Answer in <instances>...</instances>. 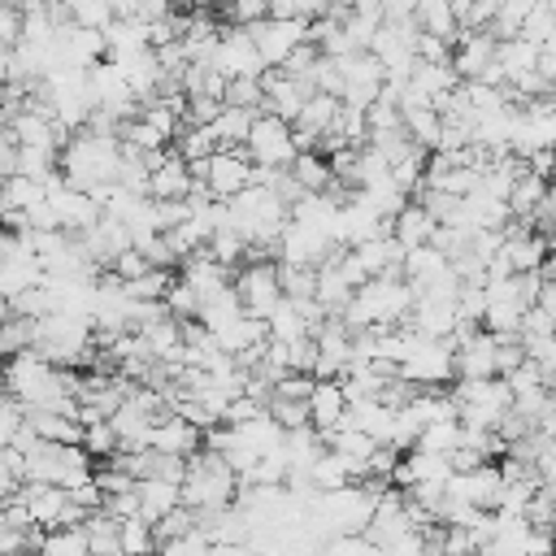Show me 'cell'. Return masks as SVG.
I'll return each instance as SVG.
<instances>
[{"instance_id": "1", "label": "cell", "mask_w": 556, "mask_h": 556, "mask_svg": "<svg viewBox=\"0 0 556 556\" xmlns=\"http://www.w3.org/2000/svg\"><path fill=\"white\" fill-rule=\"evenodd\" d=\"M239 495V469L217 452L200 447L187 456V478H182V500L191 508H226Z\"/></svg>"}, {"instance_id": "2", "label": "cell", "mask_w": 556, "mask_h": 556, "mask_svg": "<svg viewBox=\"0 0 556 556\" xmlns=\"http://www.w3.org/2000/svg\"><path fill=\"white\" fill-rule=\"evenodd\" d=\"M248 152H252L256 165L287 169L300 156V148H295V122H287L278 113H256V126L248 135Z\"/></svg>"}, {"instance_id": "3", "label": "cell", "mask_w": 556, "mask_h": 556, "mask_svg": "<svg viewBox=\"0 0 556 556\" xmlns=\"http://www.w3.org/2000/svg\"><path fill=\"white\" fill-rule=\"evenodd\" d=\"M235 287H239V295H243V304H248V313H256V317H269L278 304H282V269H278V261H243L239 269H235Z\"/></svg>"}, {"instance_id": "4", "label": "cell", "mask_w": 556, "mask_h": 556, "mask_svg": "<svg viewBox=\"0 0 556 556\" xmlns=\"http://www.w3.org/2000/svg\"><path fill=\"white\" fill-rule=\"evenodd\" d=\"M213 65H217L226 78H239V74H265L269 61L261 56V48H256V39H252L248 26L226 22V26H222V39H217V52H213Z\"/></svg>"}, {"instance_id": "5", "label": "cell", "mask_w": 556, "mask_h": 556, "mask_svg": "<svg viewBox=\"0 0 556 556\" xmlns=\"http://www.w3.org/2000/svg\"><path fill=\"white\" fill-rule=\"evenodd\" d=\"M248 30H252L261 56H265L269 65H282V61L291 56V48L308 39V17H278V13H269V17L252 22Z\"/></svg>"}, {"instance_id": "6", "label": "cell", "mask_w": 556, "mask_h": 556, "mask_svg": "<svg viewBox=\"0 0 556 556\" xmlns=\"http://www.w3.org/2000/svg\"><path fill=\"white\" fill-rule=\"evenodd\" d=\"M252 152H248V143H239V148H217L213 156H208V187H213V195L217 200H230V195H239L248 182H252Z\"/></svg>"}, {"instance_id": "7", "label": "cell", "mask_w": 556, "mask_h": 556, "mask_svg": "<svg viewBox=\"0 0 556 556\" xmlns=\"http://www.w3.org/2000/svg\"><path fill=\"white\" fill-rule=\"evenodd\" d=\"M495 56H500V39L486 26H478V30H460L456 52H452V65L460 70V78H482Z\"/></svg>"}, {"instance_id": "8", "label": "cell", "mask_w": 556, "mask_h": 556, "mask_svg": "<svg viewBox=\"0 0 556 556\" xmlns=\"http://www.w3.org/2000/svg\"><path fill=\"white\" fill-rule=\"evenodd\" d=\"M308 408H313V426L317 430H339L352 413V400L343 391V378H317L313 395H308Z\"/></svg>"}, {"instance_id": "9", "label": "cell", "mask_w": 556, "mask_h": 556, "mask_svg": "<svg viewBox=\"0 0 556 556\" xmlns=\"http://www.w3.org/2000/svg\"><path fill=\"white\" fill-rule=\"evenodd\" d=\"M495 330H478L473 339H465L456 348V378H495L500 374V361H495Z\"/></svg>"}, {"instance_id": "10", "label": "cell", "mask_w": 556, "mask_h": 556, "mask_svg": "<svg viewBox=\"0 0 556 556\" xmlns=\"http://www.w3.org/2000/svg\"><path fill=\"white\" fill-rule=\"evenodd\" d=\"M152 447H161V452H178V456H191V452H200L204 447V426H195V421H187L182 413H165L156 426H152Z\"/></svg>"}, {"instance_id": "11", "label": "cell", "mask_w": 556, "mask_h": 556, "mask_svg": "<svg viewBox=\"0 0 556 556\" xmlns=\"http://www.w3.org/2000/svg\"><path fill=\"white\" fill-rule=\"evenodd\" d=\"M195 191V174L187 165V156L174 148L165 165L152 169V200H187Z\"/></svg>"}, {"instance_id": "12", "label": "cell", "mask_w": 556, "mask_h": 556, "mask_svg": "<svg viewBox=\"0 0 556 556\" xmlns=\"http://www.w3.org/2000/svg\"><path fill=\"white\" fill-rule=\"evenodd\" d=\"M434 226H439V217L413 195L395 217H391V235L404 243V248H417V243H430V235H434Z\"/></svg>"}, {"instance_id": "13", "label": "cell", "mask_w": 556, "mask_h": 556, "mask_svg": "<svg viewBox=\"0 0 556 556\" xmlns=\"http://www.w3.org/2000/svg\"><path fill=\"white\" fill-rule=\"evenodd\" d=\"M243 313H248V304H243L239 287L230 282V287H222V291L204 295V300H200V313H195V317H200V321H204V326H208L213 334H222V330H226L230 321H239Z\"/></svg>"}, {"instance_id": "14", "label": "cell", "mask_w": 556, "mask_h": 556, "mask_svg": "<svg viewBox=\"0 0 556 556\" xmlns=\"http://www.w3.org/2000/svg\"><path fill=\"white\" fill-rule=\"evenodd\" d=\"M447 269H452V256L443 248H434V243H417V248L404 252V278L413 287H426V282L443 278Z\"/></svg>"}, {"instance_id": "15", "label": "cell", "mask_w": 556, "mask_h": 556, "mask_svg": "<svg viewBox=\"0 0 556 556\" xmlns=\"http://www.w3.org/2000/svg\"><path fill=\"white\" fill-rule=\"evenodd\" d=\"M43 278H48V269H43V261L35 252L4 256V265H0V291H4V300H13L17 291H26V287H35Z\"/></svg>"}, {"instance_id": "16", "label": "cell", "mask_w": 556, "mask_h": 556, "mask_svg": "<svg viewBox=\"0 0 556 556\" xmlns=\"http://www.w3.org/2000/svg\"><path fill=\"white\" fill-rule=\"evenodd\" d=\"M139 500H143V517L156 521V517H165L169 508L182 504V482H169V478H139Z\"/></svg>"}, {"instance_id": "17", "label": "cell", "mask_w": 556, "mask_h": 556, "mask_svg": "<svg viewBox=\"0 0 556 556\" xmlns=\"http://www.w3.org/2000/svg\"><path fill=\"white\" fill-rule=\"evenodd\" d=\"M539 48H543V43H534V39H526V35L500 39V65H504L508 83L521 78V74H530V70H539Z\"/></svg>"}, {"instance_id": "18", "label": "cell", "mask_w": 556, "mask_h": 556, "mask_svg": "<svg viewBox=\"0 0 556 556\" xmlns=\"http://www.w3.org/2000/svg\"><path fill=\"white\" fill-rule=\"evenodd\" d=\"M339 104H343V96H334V91H313V96L304 100L295 126H304V130H313V135H326V130L334 126V117H339Z\"/></svg>"}, {"instance_id": "19", "label": "cell", "mask_w": 556, "mask_h": 556, "mask_svg": "<svg viewBox=\"0 0 556 556\" xmlns=\"http://www.w3.org/2000/svg\"><path fill=\"white\" fill-rule=\"evenodd\" d=\"M252 126H256V109H243V104H226V109L217 113V122H213L222 148H239V143H248Z\"/></svg>"}, {"instance_id": "20", "label": "cell", "mask_w": 556, "mask_h": 556, "mask_svg": "<svg viewBox=\"0 0 556 556\" xmlns=\"http://www.w3.org/2000/svg\"><path fill=\"white\" fill-rule=\"evenodd\" d=\"M404 126L426 148H439L443 143V113L434 104H404Z\"/></svg>"}, {"instance_id": "21", "label": "cell", "mask_w": 556, "mask_h": 556, "mask_svg": "<svg viewBox=\"0 0 556 556\" xmlns=\"http://www.w3.org/2000/svg\"><path fill=\"white\" fill-rule=\"evenodd\" d=\"M291 174L300 178V187L304 191H326L330 182H334V165H330V156L326 152H300L295 161H291Z\"/></svg>"}, {"instance_id": "22", "label": "cell", "mask_w": 556, "mask_h": 556, "mask_svg": "<svg viewBox=\"0 0 556 556\" xmlns=\"http://www.w3.org/2000/svg\"><path fill=\"white\" fill-rule=\"evenodd\" d=\"M417 22H421V30H430V35H443V39H460V17H456V9H452V0H421L417 4Z\"/></svg>"}, {"instance_id": "23", "label": "cell", "mask_w": 556, "mask_h": 556, "mask_svg": "<svg viewBox=\"0 0 556 556\" xmlns=\"http://www.w3.org/2000/svg\"><path fill=\"white\" fill-rule=\"evenodd\" d=\"M43 556H91L87 526H52L43 539Z\"/></svg>"}, {"instance_id": "24", "label": "cell", "mask_w": 556, "mask_h": 556, "mask_svg": "<svg viewBox=\"0 0 556 556\" xmlns=\"http://www.w3.org/2000/svg\"><path fill=\"white\" fill-rule=\"evenodd\" d=\"M39 200H48V182H39V178H30V174H13V178H4V200H0L4 213H13V208H30V204H39Z\"/></svg>"}, {"instance_id": "25", "label": "cell", "mask_w": 556, "mask_h": 556, "mask_svg": "<svg viewBox=\"0 0 556 556\" xmlns=\"http://www.w3.org/2000/svg\"><path fill=\"white\" fill-rule=\"evenodd\" d=\"M547 187H552V182H547V178H539L534 169H530V174H521V178L513 182V195H508L513 217H526V222H530V217H534V208H539V200L547 195Z\"/></svg>"}, {"instance_id": "26", "label": "cell", "mask_w": 556, "mask_h": 556, "mask_svg": "<svg viewBox=\"0 0 556 556\" xmlns=\"http://www.w3.org/2000/svg\"><path fill=\"white\" fill-rule=\"evenodd\" d=\"M460 417H434V421H426V430H421V439L413 443V447H430V452H456L460 447Z\"/></svg>"}, {"instance_id": "27", "label": "cell", "mask_w": 556, "mask_h": 556, "mask_svg": "<svg viewBox=\"0 0 556 556\" xmlns=\"http://www.w3.org/2000/svg\"><path fill=\"white\" fill-rule=\"evenodd\" d=\"M130 552H161V543H156V526H152L143 513L122 517V556H130Z\"/></svg>"}, {"instance_id": "28", "label": "cell", "mask_w": 556, "mask_h": 556, "mask_svg": "<svg viewBox=\"0 0 556 556\" xmlns=\"http://www.w3.org/2000/svg\"><path fill=\"white\" fill-rule=\"evenodd\" d=\"M534 4H539V0H504V4L495 9V17L486 22V30H491L495 39H513V35H521L526 13H530Z\"/></svg>"}, {"instance_id": "29", "label": "cell", "mask_w": 556, "mask_h": 556, "mask_svg": "<svg viewBox=\"0 0 556 556\" xmlns=\"http://www.w3.org/2000/svg\"><path fill=\"white\" fill-rule=\"evenodd\" d=\"M282 269V291L291 300H317V265H291V261H278Z\"/></svg>"}, {"instance_id": "30", "label": "cell", "mask_w": 556, "mask_h": 556, "mask_svg": "<svg viewBox=\"0 0 556 556\" xmlns=\"http://www.w3.org/2000/svg\"><path fill=\"white\" fill-rule=\"evenodd\" d=\"M83 447L96 456V460H109L117 447H122V434H117V426L109 421V417H100V421H87V434H83Z\"/></svg>"}, {"instance_id": "31", "label": "cell", "mask_w": 556, "mask_h": 556, "mask_svg": "<svg viewBox=\"0 0 556 556\" xmlns=\"http://www.w3.org/2000/svg\"><path fill=\"white\" fill-rule=\"evenodd\" d=\"M226 104H243V109H265V83L261 74H239L226 83Z\"/></svg>"}, {"instance_id": "32", "label": "cell", "mask_w": 556, "mask_h": 556, "mask_svg": "<svg viewBox=\"0 0 556 556\" xmlns=\"http://www.w3.org/2000/svg\"><path fill=\"white\" fill-rule=\"evenodd\" d=\"M269 413L287 426V430H295V426H308L313 421V408H308V400H295V395H278L274 391V400H269Z\"/></svg>"}, {"instance_id": "33", "label": "cell", "mask_w": 556, "mask_h": 556, "mask_svg": "<svg viewBox=\"0 0 556 556\" xmlns=\"http://www.w3.org/2000/svg\"><path fill=\"white\" fill-rule=\"evenodd\" d=\"M521 35H526V39H534V43H547V39L556 35V9H552L547 0H539V4L526 13V26H521Z\"/></svg>"}, {"instance_id": "34", "label": "cell", "mask_w": 556, "mask_h": 556, "mask_svg": "<svg viewBox=\"0 0 556 556\" xmlns=\"http://www.w3.org/2000/svg\"><path fill=\"white\" fill-rule=\"evenodd\" d=\"M200 300H204V295H200L182 274L174 278V287H169V295H165V304H169L174 317H195V313H200Z\"/></svg>"}, {"instance_id": "35", "label": "cell", "mask_w": 556, "mask_h": 556, "mask_svg": "<svg viewBox=\"0 0 556 556\" xmlns=\"http://www.w3.org/2000/svg\"><path fill=\"white\" fill-rule=\"evenodd\" d=\"M317 61H321V48H317L313 39H304V43H295V48H291V56L282 61V70H287L291 78H313Z\"/></svg>"}, {"instance_id": "36", "label": "cell", "mask_w": 556, "mask_h": 556, "mask_svg": "<svg viewBox=\"0 0 556 556\" xmlns=\"http://www.w3.org/2000/svg\"><path fill=\"white\" fill-rule=\"evenodd\" d=\"M26 430V400L4 391V408H0V443H13Z\"/></svg>"}, {"instance_id": "37", "label": "cell", "mask_w": 556, "mask_h": 556, "mask_svg": "<svg viewBox=\"0 0 556 556\" xmlns=\"http://www.w3.org/2000/svg\"><path fill=\"white\" fill-rule=\"evenodd\" d=\"M22 30H26L22 4H0V39H4V48H17L22 43Z\"/></svg>"}, {"instance_id": "38", "label": "cell", "mask_w": 556, "mask_h": 556, "mask_svg": "<svg viewBox=\"0 0 556 556\" xmlns=\"http://www.w3.org/2000/svg\"><path fill=\"white\" fill-rule=\"evenodd\" d=\"M452 52H456V43H452V39L430 35V30H421V35H417V61H452Z\"/></svg>"}, {"instance_id": "39", "label": "cell", "mask_w": 556, "mask_h": 556, "mask_svg": "<svg viewBox=\"0 0 556 556\" xmlns=\"http://www.w3.org/2000/svg\"><path fill=\"white\" fill-rule=\"evenodd\" d=\"M191 213H195V208H191V200H156V226H161V230L182 226Z\"/></svg>"}, {"instance_id": "40", "label": "cell", "mask_w": 556, "mask_h": 556, "mask_svg": "<svg viewBox=\"0 0 556 556\" xmlns=\"http://www.w3.org/2000/svg\"><path fill=\"white\" fill-rule=\"evenodd\" d=\"M113 269H117V274H122L126 282H130V278H139V274H148V269H152V261L143 256V248H139V243H130V248H126V252H122V256L113 261Z\"/></svg>"}, {"instance_id": "41", "label": "cell", "mask_w": 556, "mask_h": 556, "mask_svg": "<svg viewBox=\"0 0 556 556\" xmlns=\"http://www.w3.org/2000/svg\"><path fill=\"white\" fill-rule=\"evenodd\" d=\"M104 508H109V513H117V517H135V513H143V500H139V486H130V491H113V495H104Z\"/></svg>"}, {"instance_id": "42", "label": "cell", "mask_w": 556, "mask_h": 556, "mask_svg": "<svg viewBox=\"0 0 556 556\" xmlns=\"http://www.w3.org/2000/svg\"><path fill=\"white\" fill-rule=\"evenodd\" d=\"M222 109H226L222 96H191V113H187V122H217Z\"/></svg>"}, {"instance_id": "43", "label": "cell", "mask_w": 556, "mask_h": 556, "mask_svg": "<svg viewBox=\"0 0 556 556\" xmlns=\"http://www.w3.org/2000/svg\"><path fill=\"white\" fill-rule=\"evenodd\" d=\"M447 456H452V473H469V469H478V465L486 460L478 447H465V443H460L456 452H447Z\"/></svg>"}, {"instance_id": "44", "label": "cell", "mask_w": 556, "mask_h": 556, "mask_svg": "<svg viewBox=\"0 0 556 556\" xmlns=\"http://www.w3.org/2000/svg\"><path fill=\"white\" fill-rule=\"evenodd\" d=\"M539 70H543V74L556 83V35H552V39L539 48Z\"/></svg>"}, {"instance_id": "45", "label": "cell", "mask_w": 556, "mask_h": 556, "mask_svg": "<svg viewBox=\"0 0 556 556\" xmlns=\"http://www.w3.org/2000/svg\"><path fill=\"white\" fill-rule=\"evenodd\" d=\"M421 0H387V17H413Z\"/></svg>"}, {"instance_id": "46", "label": "cell", "mask_w": 556, "mask_h": 556, "mask_svg": "<svg viewBox=\"0 0 556 556\" xmlns=\"http://www.w3.org/2000/svg\"><path fill=\"white\" fill-rule=\"evenodd\" d=\"M139 4H143V0H113L117 17H135V13H139Z\"/></svg>"}, {"instance_id": "47", "label": "cell", "mask_w": 556, "mask_h": 556, "mask_svg": "<svg viewBox=\"0 0 556 556\" xmlns=\"http://www.w3.org/2000/svg\"><path fill=\"white\" fill-rule=\"evenodd\" d=\"M0 4H22V0H0Z\"/></svg>"}]
</instances>
